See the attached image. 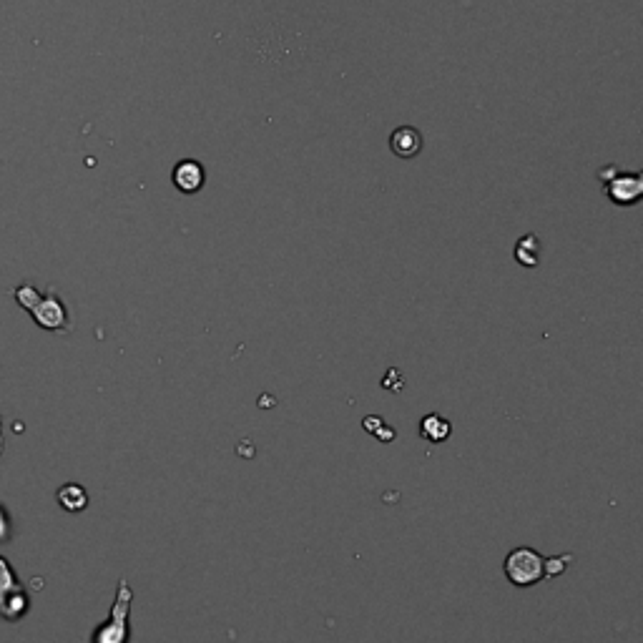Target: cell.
<instances>
[{
	"mask_svg": "<svg viewBox=\"0 0 643 643\" xmlns=\"http://www.w3.org/2000/svg\"><path fill=\"white\" fill-rule=\"evenodd\" d=\"M21 586H23V583L18 581L16 568H13L11 563L6 561V558L0 556V603L6 601L8 593H13L16 588H21Z\"/></svg>",
	"mask_w": 643,
	"mask_h": 643,
	"instance_id": "12",
	"label": "cell"
},
{
	"mask_svg": "<svg viewBox=\"0 0 643 643\" xmlns=\"http://www.w3.org/2000/svg\"><path fill=\"white\" fill-rule=\"evenodd\" d=\"M362 427H365V430L372 435V438L380 440V443H392V440L397 438L395 427L387 425V422L382 420L380 415H367L365 420H362Z\"/></svg>",
	"mask_w": 643,
	"mask_h": 643,
	"instance_id": "11",
	"label": "cell"
},
{
	"mask_svg": "<svg viewBox=\"0 0 643 643\" xmlns=\"http://www.w3.org/2000/svg\"><path fill=\"white\" fill-rule=\"evenodd\" d=\"M571 561H573L571 553H566V556L546 558V563H543V566H546V578H556V576H561V573H566L568 563Z\"/></svg>",
	"mask_w": 643,
	"mask_h": 643,
	"instance_id": "14",
	"label": "cell"
},
{
	"mask_svg": "<svg viewBox=\"0 0 643 643\" xmlns=\"http://www.w3.org/2000/svg\"><path fill=\"white\" fill-rule=\"evenodd\" d=\"M33 319H36V325L43 327L48 332H68L71 330V317H68V309L63 304V299L58 297L53 289H48L46 294L38 297V302L33 304L31 312Z\"/></svg>",
	"mask_w": 643,
	"mask_h": 643,
	"instance_id": "4",
	"label": "cell"
},
{
	"mask_svg": "<svg viewBox=\"0 0 643 643\" xmlns=\"http://www.w3.org/2000/svg\"><path fill=\"white\" fill-rule=\"evenodd\" d=\"M515 262L528 269H535L541 264V242H538L535 234H525V237L518 239V244H515Z\"/></svg>",
	"mask_w": 643,
	"mask_h": 643,
	"instance_id": "10",
	"label": "cell"
},
{
	"mask_svg": "<svg viewBox=\"0 0 643 643\" xmlns=\"http://www.w3.org/2000/svg\"><path fill=\"white\" fill-rule=\"evenodd\" d=\"M0 541H11V518L3 505H0Z\"/></svg>",
	"mask_w": 643,
	"mask_h": 643,
	"instance_id": "16",
	"label": "cell"
},
{
	"mask_svg": "<svg viewBox=\"0 0 643 643\" xmlns=\"http://www.w3.org/2000/svg\"><path fill=\"white\" fill-rule=\"evenodd\" d=\"M38 297H41V292H38V289L33 287L31 282H23V284H18L16 289H13V299H16V302L21 304V307L26 309V312H31L33 304L38 302Z\"/></svg>",
	"mask_w": 643,
	"mask_h": 643,
	"instance_id": "13",
	"label": "cell"
},
{
	"mask_svg": "<svg viewBox=\"0 0 643 643\" xmlns=\"http://www.w3.org/2000/svg\"><path fill=\"white\" fill-rule=\"evenodd\" d=\"M543 563H546V558H543L541 553L528 546H520L513 548V551L505 556L503 573L515 588H530L538 586V583L546 578V566H543Z\"/></svg>",
	"mask_w": 643,
	"mask_h": 643,
	"instance_id": "2",
	"label": "cell"
},
{
	"mask_svg": "<svg viewBox=\"0 0 643 643\" xmlns=\"http://www.w3.org/2000/svg\"><path fill=\"white\" fill-rule=\"evenodd\" d=\"M56 500L66 513H83V510L88 508V503H91V500H88L86 488H83L81 483L61 485L56 493Z\"/></svg>",
	"mask_w": 643,
	"mask_h": 643,
	"instance_id": "8",
	"label": "cell"
},
{
	"mask_svg": "<svg viewBox=\"0 0 643 643\" xmlns=\"http://www.w3.org/2000/svg\"><path fill=\"white\" fill-rule=\"evenodd\" d=\"M171 181L181 194H196L204 186L206 171L196 159H181L171 171Z\"/></svg>",
	"mask_w": 643,
	"mask_h": 643,
	"instance_id": "5",
	"label": "cell"
},
{
	"mask_svg": "<svg viewBox=\"0 0 643 643\" xmlns=\"http://www.w3.org/2000/svg\"><path fill=\"white\" fill-rule=\"evenodd\" d=\"M603 191L616 206L638 204L643 196V174L641 171H623L621 166H606L598 171Z\"/></svg>",
	"mask_w": 643,
	"mask_h": 643,
	"instance_id": "3",
	"label": "cell"
},
{
	"mask_svg": "<svg viewBox=\"0 0 643 643\" xmlns=\"http://www.w3.org/2000/svg\"><path fill=\"white\" fill-rule=\"evenodd\" d=\"M131 603H134V591L129 581L121 578L116 586V598L111 603L109 618L96 626L91 643H129L131 641Z\"/></svg>",
	"mask_w": 643,
	"mask_h": 643,
	"instance_id": "1",
	"label": "cell"
},
{
	"mask_svg": "<svg viewBox=\"0 0 643 643\" xmlns=\"http://www.w3.org/2000/svg\"><path fill=\"white\" fill-rule=\"evenodd\" d=\"M420 435L427 440V443L440 445L445 443V440H450V435H453V425H450L448 417L438 415V412H430V415H425L420 420Z\"/></svg>",
	"mask_w": 643,
	"mask_h": 643,
	"instance_id": "7",
	"label": "cell"
},
{
	"mask_svg": "<svg viewBox=\"0 0 643 643\" xmlns=\"http://www.w3.org/2000/svg\"><path fill=\"white\" fill-rule=\"evenodd\" d=\"M380 385L390 392H400L402 385H405V377H402L400 370H395V367H392V370H387V375L382 377Z\"/></svg>",
	"mask_w": 643,
	"mask_h": 643,
	"instance_id": "15",
	"label": "cell"
},
{
	"mask_svg": "<svg viewBox=\"0 0 643 643\" xmlns=\"http://www.w3.org/2000/svg\"><path fill=\"white\" fill-rule=\"evenodd\" d=\"M6 453V438H3V415H0V458Z\"/></svg>",
	"mask_w": 643,
	"mask_h": 643,
	"instance_id": "17",
	"label": "cell"
},
{
	"mask_svg": "<svg viewBox=\"0 0 643 643\" xmlns=\"http://www.w3.org/2000/svg\"><path fill=\"white\" fill-rule=\"evenodd\" d=\"M28 611H31V596H28V591L23 586L8 593L6 601L0 603V616L6 618V621H21Z\"/></svg>",
	"mask_w": 643,
	"mask_h": 643,
	"instance_id": "9",
	"label": "cell"
},
{
	"mask_svg": "<svg viewBox=\"0 0 643 643\" xmlns=\"http://www.w3.org/2000/svg\"><path fill=\"white\" fill-rule=\"evenodd\" d=\"M390 149L400 159H412V156H417L422 151V134L417 129H412V126H400V129L392 131Z\"/></svg>",
	"mask_w": 643,
	"mask_h": 643,
	"instance_id": "6",
	"label": "cell"
}]
</instances>
